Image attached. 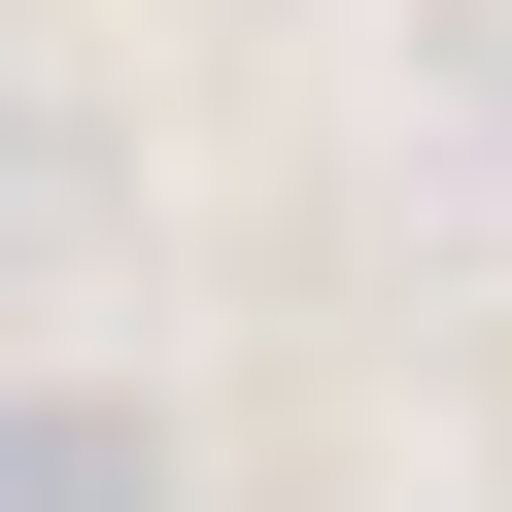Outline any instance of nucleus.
<instances>
[{
	"label": "nucleus",
	"mask_w": 512,
	"mask_h": 512,
	"mask_svg": "<svg viewBox=\"0 0 512 512\" xmlns=\"http://www.w3.org/2000/svg\"><path fill=\"white\" fill-rule=\"evenodd\" d=\"M0 478H35V512H137V410H35Z\"/></svg>",
	"instance_id": "f257e3e1"
}]
</instances>
